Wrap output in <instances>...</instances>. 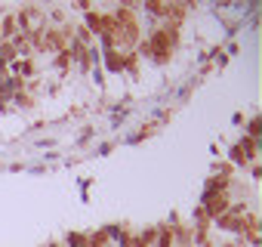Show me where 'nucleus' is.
<instances>
[{
    "mask_svg": "<svg viewBox=\"0 0 262 247\" xmlns=\"http://www.w3.org/2000/svg\"><path fill=\"white\" fill-rule=\"evenodd\" d=\"M16 25H19V22H16L13 16H7V19H4V34H7V37H13V31H16Z\"/></svg>",
    "mask_w": 262,
    "mask_h": 247,
    "instance_id": "nucleus-1",
    "label": "nucleus"
},
{
    "mask_svg": "<svg viewBox=\"0 0 262 247\" xmlns=\"http://www.w3.org/2000/svg\"><path fill=\"white\" fill-rule=\"evenodd\" d=\"M13 68H16V71H19L22 77H28V74H31V62H16Z\"/></svg>",
    "mask_w": 262,
    "mask_h": 247,
    "instance_id": "nucleus-2",
    "label": "nucleus"
},
{
    "mask_svg": "<svg viewBox=\"0 0 262 247\" xmlns=\"http://www.w3.org/2000/svg\"><path fill=\"white\" fill-rule=\"evenodd\" d=\"M68 244H71V247H83L86 241H83V235H71V238H68Z\"/></svg>",
    "mask_w": 262,
    "mask_h": 247,
    "instance_id": "nucleus-3",
    "label": "nucleus"
}]
</instances>
